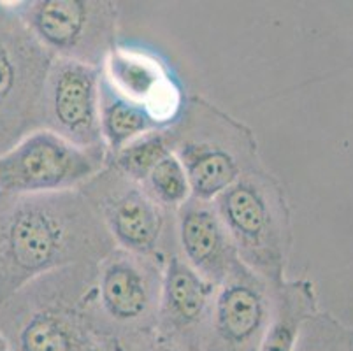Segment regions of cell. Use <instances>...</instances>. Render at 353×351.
<instances>
[{"label": "cell", "mask_w": 353, "mask_h": 351, "mask_svg": "<svg viewBox=\"0 0 353 351\" xmlns=\"http://www.w3.org/2000/svg\"><path fill=\"white\" fill-rule=\"evenodd\" d=\"M174 127L150 132L128 143L123 150L111 157L108 166L114 167L128 179L143 185L160 162L174 154Z\"/></svg>", "instance_id": "17"}, {"label": "cell", "mask_w": 353, "mask_h": 351, "mask_svg": "<svg viewBox=\"0 0 353 351\" xmlns=\"http://www.w3.org/2000/svg\"><path fill=\"white\" fill-rule=\"evenodd\" d=\"M108 160L41 128L0 154V193L30 195L81 188Z\"/></svg>", "instance_id": "9"}, {"label": "cell", "mask_w": 353, "mask_h": 351, "mask_svg": "<svg viewBox=\"0 0 353 351\" xmlns=\"http://www.w3.org/2000/svg\"><path fill=\"white\" fill-rule=\"evenodd\" d=\"M239 260L265 281L285 279L294 243L283 185L264 167L248 170L213 201Z\"/></svg>", "instance_id": "3"}, {"label": "cell", "mask_w": 353, "mask_h": 351, "mask_svg": "<svg viewBox=\"0 0 353 351\" xmlns=\"http://www.w3.org/2000/svg\"><path fill=\"white\" fill-rule=\"evenodd\" d=\"M179 255L195 272L220 286L241 263L234 241L213 202L192 197L176 212Z\"/></svg>", "instance_id": "14"}, {"label": "cell", "mask_w": 353, "mask_h": 351, "mask_svg": "<svg viewBox=\"0 0 353 351\" xmlns=\"http://www.w3.org/2000/svg\"><path fill=\"white\" fill-rule=\"evenodd\" d=\"M102 72L121 95L152 112L162 128H172L181 121L190 97L159 51L118 43Z\"/></svg>", "instance_id": "12"}, {"label": "cell", "mask_w": 353, "mask_h": 351, "mask_svg": "<svg viewBox=\"0 0 353 351\" xmlns=\"http://www.w3.org/2000/svg\"><path fill=\"white\" fill-rule=\"evenodd\" d=\"M272 283L241 262L218 286L206 351H259L271 317Z\"/></svg>", "instance_id": "13"}, {"label": "cell", "mask_w": 353, "mask_h": 351, "mask_svg": "<svg viewBox=\"0 0 353 351\" xmlns=\"http://www.w3.org/2000/svg\"><path fill=\"white\" fill-rule=\"evenodd\" d=\"M174 134V154L187 170L192 197L199 201L213 202L243 174L260 167L252 128L204 97H190Z\"/></svg>", "instance_id": "4"}, {"label": "cell", "mask_w": 353, "mask_h": 351, "mask_svg": "<svg viewBox=\"0 0 353 351\" xmlns=\"http://www.w3.org/2000/svg\"><path fill=\"white\" fill-rule=\"evenodd\" d=\"M294 351H353V328L319 311L306 320Z\"/></svg>", "instance_id": "19"}, {"label": "cell", "mask_w": 353, "mask_h": 351, "mask_svg": "<svg viewBox=\"0 0 353 351\" xmlns=\"http://www.w3.org/2000/svg\"><path fill=\"white\" fill-rule=\"evenodd\" d=\"M53 60L12 2H0V154L43 128L44 85Z\"/></svg>", "instance_id": "6"}, {"label": "cell", "mask_w": 353, "mask_h": 351, "mask_svg": "<svg viewBox=\"0 0 353 351\" xmlns=\"http://www.w3.org/2000/svg\"><path fill=\"white\" fill-rule=\"evenodd\" d=\"M117 248L81 188L0 193V304L41 276L101 263Z\"/></svg>", "instance_id": "1"}, {"label": "cell", "mask_w": 353, "mask_h": 351, "mask_svg": "<svg viewBox=\"0 0 353 351\" xmlns=\"http://www.w3.org/2000/svg\"><path fill=\"white\" fill-rule=\"evenodd\" d=\"M16 14L53 58L104 69L118 46L120 8L109 0L12 2Z\"/></svg>", "instance_id": "8"}, {"label": "cell", "mask_w": 353, "mask_h": 351, "mask_svg": "<svg viewBox=\"0 0 353 351\" xmlns=\"http://www.w3.org/2000/svg\"><path fill=\"white\" fill-rule=\"evenodd\" d=\"M163 267L120 248L99 263L90 317L104 343L130 346L155 339Z\"/></svg>", "instance_id": "5"}, {"label": "cell", "mask_w": 353, "mask_h": 351, "mask_svg": "<svg viewBox=\"0 0 353 351\" xmlns=\"http://www.w3.org/2000/svg\"><path fill=\"white\" fill-rule=\"evenodd\" d=\"M99 263L34 279L0 304V330L12 351H109L90 317Z\"/></svg>", "instance_id": "2"}, {"label": "cell", "mask_w": 353, "mask_h": 351, "mask_svg": "<svg viewBox=\"0 0 353 351\" xmlns=\"http://www.w3.org/2000/svg\"><path fill=\"white\" fill-rule=\"evenodd\" d=\"M101 127L108 148V162L137 137L163 130L155 116L144 106L121 95L102 72L101 76Z\"/></svg>", "instance_id": "16"}, {"label": "cell", "mask_w": 353, "mask_h": 351, "mask_svg": "<svg viewBox=\"0 0 353 351\" xmlns=\"http://www.w3.org/2000/svg\"><path fill=\"white\" fill-rule=\"evenodd\" d=\"M143 186L167 211L178 212L179 208L192 199V186L187 170L176 154H171L160 162L148 176Z\"/></svg>", "instance_id": "18"}, {"label": "cell", "mask_w": 353, "mask_h": 351, "mask_svg": "<svg viewBox=\"0 0 353 351\" xmlns=\"http://www.w3.org/2000/svg\"><path fill=\"white\" fill-rule=\"evenodd\" d=\"M102 70L54 58L44 85L43 128L108 160L101 127Z\"/></svg>", "instance_id": "10"}, {"label": "cell", "mask_w": 353, "mask_h": 351, "mask_svg": "<svg viewBox=\"0 0 353 351\" xmlns=\"http://www.w3.org/2000/svg\"><path fill=\"white\" fill-rule=\"evenodd\" d=\"M0 351H12L11 344L8 343V339H6V336L2 330H0Z\"/></svg>", "instance_id": "21"}, {"label": "cell", "mask_w": 353, "mask_h": 351, "mask_svg": "<svg viewBox=\"0 0 353 351\" xmlns=\"http://www.w3.org/2000/svg\"><path fill=\"white\" fill-rule=\"evenodd\" d=\"M81 190L101 214L117 248L162 265L179 253L176 212L162 208L141 183L105 166Z\"/></svg>", "instance_id": "7"}, {"label": "cell", "mask_w": 353, "mask_h": 351, "mask_svg": "<svg viewBox=\"0 0 353 351\" xmlns=\"http://www.w3.org/2000/svg\"><path fill=\"white\" fill-rule=\"evenodd\" d=\"M216 292L179 253L172 255L163 267L155 339L183 351H206Z\"/></svg>", "instance_id": "11"}, {"label": "cell", "mask_w": 353, "mask_h": 351, "mask_svg": "<svg viewBox=\"0 0 353 351\" xmlns=\"http://www.w3.org/2000/svg\"><path fill=\"white\" fill-rule=\"evenodd\" d=\"M109 351H183L178 348L165 346V344L159 343L157 339L146 341V343L139 344H130V346H117V344H111Z\"/></svg>", "instance_id": "20"}, {"label": "cell", "mask_w": 353, "mask_h": 351, "mask_svg": "<svg viewBox=\"0 0 353 351\" xmlns=\"http://www.w3.org/2000/svg\"><path fill=\"white\" fill-rule=\"evenodd\" d=\"M319 311L316 288L310 279H283L272 285L271 317L259 351H294L306 320Z\"/></svg>", "instance_id": "15"}]
</instances>
